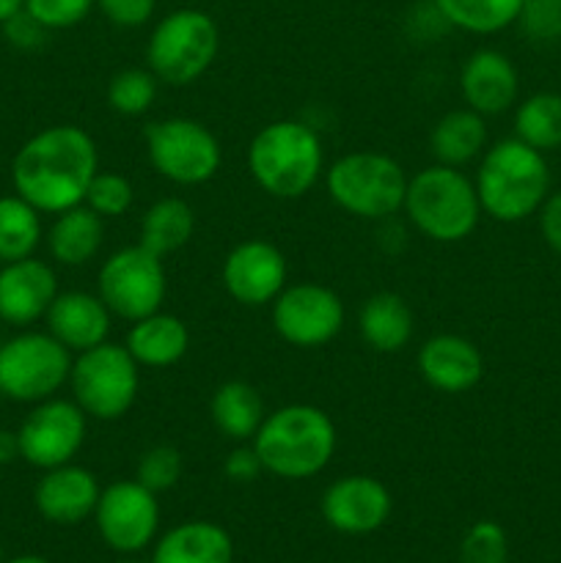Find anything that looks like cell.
I'll return each mask as SVG.
<instances>
[{"label":"cell","mask_w":561,"mask_h":563,"mask_svg":"<svg viewBox=\"0 0 561 563\" xmlns=\"http://www.w3.org/2000/svg\"><path fill=\"white\" fill-rule=\"evenodd\" d=\"M94 522L110 550L121 555L141 553L157 539L160 500L135 478H121L102 487Z\"/></svg>","instance_id":"14"},{"label":"cell","mask_w":561,"mask_h":563,"mask_svg":"<svg viewBox=\"0 0 561 563\" xmlns=\"http://www.w3.org/2000/svg\"><path fill=\"white\" fill-rule=\"evenodd\" d=\"M72 355L44 330H22L0 344V396L16 405H38L69 385Z\"/></svg>","instance_id":"9"},{"label":"cell","mask_w":561,"mask_h":563,"mask_svg":"<svg viewBox=\"0 0 561 563\" xmlns=\"http://www.w3.org/2000/svg\"><path fill=\"white\" fill-rule=\"evenodd\" d=\"M223 473L229 482L251 484L262 476L264 467H262V462H258L256 451H253L251 443H237V449H231L229 456H226Z\"/></svg>","instance_id":"41"},{"label":"cell","mask_w":561,"mask_h":563,"mask_svg":"<svg viewBox=\"0 0 561 563\" xmlns=\"http://www.w3.org/2000/svg\"><path fill=\"white\" fill-rule=\"evenodd\" d=\"M86 434L88 416L75 405V399L53 396L33 405V410L22 418L16 429L20 460L38 471L69 465L86 445Z\"/></svg>","instance_id":"13"},{"label":"cell","mask_w":561,"mask_h":563,"mask_svg":"<svg viewBox=\"0 0 561 563\" xmlns=\"http://www.w3.org/2000/svg\"><path fill=\"white\" fill-rule=\"evenodd\" d=\"M97 9L116 27H143L157 11V0H97Z\"/></svg>","instance_id":"38"},{"label":"cell","mask_w":561,"mask_h":563,"mask_svg":"<svg viewBox=\"0 0 561 563\" xmlns=\"http://www.w3.org/2000/svg\"><path fill=\"white\" fill-rule=\"evenodd\" d=\"M108 220L99 218L86 203L55 214L53 225L44 234L47 251L61 267H86L102 253L108 236Z\"/></svg>","instance_id":"23"},{"label":"cell","mask_w":561,"mask_h":563,"mask_svg":"<svg viewBox=\"0 0 561 563\" xmlns=\"http://www.w3.org/2000/svg\"><path fill=\"white\" fill-rule=\"evenodd\" d=\"M539 220V234H542L544 245L561 256V190H550L544 203L537 212Z\"/></svg>","instance_id":"42"},{"label":"cell","mask_w":561,"mask_h":563,"mask_svg":"<svg viewBox=\"0 0 561 563\" xmlns=\"http://www.w3.org/2000/svg\"><path fill=\"white\" fill-rule=\"evenodd\" d=\"M97 295L110 308L113 319L138 322L148 313L163 311L168 295V273L163 256L143 245H127L105 256L97 273Z\"/></svg>","instance_id":"11"},{"label":"cell","mask_w":561,"mask_h":563,"mask_svg":"<svg viewBox=\"0 0 561 563\" xmlns=\"http://www.w3.org/2000/svg\"><path fill=\"white\" fill-rule=\"evenodd\" d=\"M506 555H509L506 531L493 520L476 522L460 544L462 563H506Z\"/></svg>","instance_id":"35"},{"label":"cell","mask_w":561,"mask_h":563,"mask_svg":"<svg viewBox=\"0 0 561 563\" xmlns=\"http://www.w3.org/2000/svg\"><path fill=\"white\" fill-rule=\"evenodd\" d=\"M515 137L542 154L561 148V93L537 91L517 102Z\"/></svg>","instance_id":"31"},{"label":"cell","mask_w":561,"mask_h":563,"mask_svg":"<svg viewBox=\"0 0 561 563\" xmlns=\"http://www.w3.org/2000/svg\"><path fill=\"white\" fill-rule=\"evenodd\" d=\"M245 163L258 190L278 201H295L324 176L322 135L300 119L270 121L248 143Z\"/></svg>","instance_id":"3"},{"label":"cell","mask_w":561,"mask_h":563,"mask_svg":"<svg viewBox=\"0 0 561 563\" xmlns=\"http://www.w3.org/2000/svg\"><path fill=\"white\" fill-rule=\"evenodd\" d=\"M451 31L471 36H495L517 25L522 0H435Z\"/></svg>","instance_id":"29"},{"label":"cell","mask_w":561,"mask_h":563,"mask_svg":"<svg viewBox=\"0 0 561 563\" xmlns=\"http://www.w3.org/2000/svg\"><path fill=\"white\" fill-rule=\"evenodd\" d=\"M410 3H418V0H410Z\"/></svg>","instance_id":"48"},{"label":"cell","mask_w":561,"mask_h":563,"mask_svg":"<svg viewBox=\"0 0 561 563\" xmlns=\"http://www.w3.org/2000/svg\"><path fill=\"white\" fill-rule=\"evenodd\" d=\"M160 93V80L146 69V66H127V69L116 71L108 82V104L113 113L124 115V119H138L146 115L154 108Z\"/></svg>","instance_id":"32"},{"label":"cell","mask_w":561,"mask_h":563,"mask_svg":"<svg viewBox=\"0 0 561 563\" xmlns=\"http://www.w3.org/2000/svg\"><path fill=\"white\" fill-rule=\"evenodd\" d=\"M209 418L226 440L251 443L253 434L267 418V407H264L256 385L245 383V379H229V383L218 385L209 399Z\"/></svg>","instance_id":"27"},{"label":"cell","mask_w":561,"mask_h":563,"mask_svg":"<svg viewBox=\"0 0 561 563\" xmlns=\"http://www.w3.org/2000/svg\"><path fill=\"white\" fill-rule=\"evenodd\" d=\"M58 275L36 256L0 267V319L11 328H31L47 317L58 297Z\"/></svg>","instance_id":"18"},{"label":"cell","mask_w":561,"mask_h":563,"mask_svg":"<svg viewBox=\"0 0 561 563\" xmlns=\"http://www.w3.org/2000/svg\"><path fill=\"white\" fill-rule=\"evenodd\" d=\"M517 25L534 44L561 42V0H522Z\"/></svg>","instance_id":"36"},{"label":"cell","mask_w":561,"mask_h":563,"mask_svg":"<svg viewBox=\"0 0 561 563\" xmlns=\"http://www.w3.org/2000/svg\"><path fill=\"white\" fill-rule=\"evenodd\" d=\"M99 170L97 141L77 124L38 130L11 159V185L42 214H61L86 201Z\"/></svg>","instance_id":"1"},{"label":"cell","mask_w":561,"mask_h":563,"mask_svg":"<svg viewBox=\"0 0 561 563\" xmlns=\"http://www.w3.org/2000/svg\"><path fill=\"white\" fill-rule=\"evenodd\" d=\"M119 563H138V561H119Z\"/></svg>","instance_id":"47"},{"label":"cell","mask_w":561,"mask_h":563,"mask_svg":"<svg viewBox=\"0 0 561 563\" xmlns=\"http://www.w3.org/2000/svg\"><path fill=\"white\" fill-rule=\"evenodd\" d=\"M0 563H6L3 561V542H0Z\"/></svg>","instance_id":"46"},{"label":"cell","mask_w":561,"mask_h":563,"mask_svg":"<svg viewBox=\"0 0 561 563\" xmlns=\"http://www.w3.org/2000/svg\"><path fill=\"white\" fill-rule=\"evenodd\" d=\"M251 445L264 473L284 482H306L333 462L339 432L322 407L295 401L267 412Z\"/></svg>","instance_id":"2"},{"label":"cell","mask_w":561,"mask_h":563,"mask_svg":"<svg viewBox=\"0 0 561 563\" xmlns=\"http://www.w3.org/2000/svg\"><path fill=\"white\" fill-rule=\"evenodd\" d=\"M148 165L176 187H198L215 179L223 165V146L207 124L187 115L152 121L143 132Z\"/></svg>","instance_id":"10"},{"label":"cell","mask_w":561,"mask_h":563,"mask_svg":"<svg viewBox=\"0 0 561 563\" xmlns=\"http://www.w3.org/2000/svg\"><path fill=\"white\" fill-rule=\"evenodd\" d=\"M14 460H20V440H16V432L0 429V467L11 465Z\"/></svg>","instance_id":"43"},{"label":"cell","mask_w":561,"mask_h":563,"mask_svg":"<svg viewBox=\"0 0 561 563\" xmlns=\"http://www.w3.org/2000/svg\"><path fill=\"white\" fill-rule=\"evenodd\" d=\"M22 3H25V0H0V25H3L9 16H14L16 11L22 9Z\"/></svg>","instance_id":"44"},{"label":"cell","mask_w":561,"mask_h":563,"mask_svg":"<svg viewBox=\"0 0 561 563\" xmlns=\"http://www.w3.org/2000/svg\"><path fill=\"white\" fill-rule=\"evenodd\" d=\"M479 203L498 223H522L534 218L550 196V165L542 152L520 137H501L476 159Z\"/></svg>","instance_id":"4"},{"label":"cell","mask_w":561,"mask_h":563,"mask_svg":"<svg viewBox=\"0 0 561 563\" xmlns=\"http://www.w3.org/2000/svg\"><path fill=\"white\" fill-rule=\"evenodd\" d=\"M44 322H47V333L53 339H58L72 355H80V352L110 341L113 313L97 291L69 289L58 291Z\"/></svg>","instance_id":"21"},{"label":"cell","mask_w":561,"mask_h":563,"mask_svg":"<svg viewBox=\"0 0 561 563\" xmlns=\"http://www.w3.org/2000/svg\"><path fill=\"white\" fill-rule=\"evenodd\" d=\"M152 563H234V542L218 522L187 520L157 539Z\"/></svg>","instance_id":"25"},{"label":"cell","mask_w":561,"mask_h":563,"mask_svg":"<svg viewBox=\"0 0 561 563\" xmlns=\"http://www.w3.org/2000/svg\"><path fill=\"white\" fill-rule=\"evenodd\" d=\"M220 278L226 295L240 306H273L275 297L289 284V264L284 251L273 242L245 240L226 253Z\"/></svg>","instance_id":"15"},{"label":"cell","mask_w":561,"mask_h":563,"mask_svg":"<svg viewBox=\"0 0 561 563\" xmlns=\"http://www.w3.org/2000/svg\"><path fill=\"white\" fill-rule=\"evenodd\" d=\"M358 333L369 350L396 355L410 346L416 335V317L405 297L396 291H377L358 311Z\"/></svg>","instance_id":"24"},{"label":"cell","mask_w":561,"mask_h":563,"mask_svg":"<svg viewBox=\"0 0 561 563\" xmlns=\"http://www.w3.org/2000/svg\"><path fill=\"white\" fill-rule=\"evenodd\" d=\"M324 190L341 212L369 223L394 220L405 207L407 170L383 152H350L324 168Z\"/></svg>","instance_id":"6"},{"label":"cell","mask_w":561,"mask_h":563,"mask_svg":"<svg viewBox=\"0 0 561 563\" xmlns=\"http://www.w3.org/2000/svg\"><path fill=\"white\" fill-rule=\"evenodd\" d=\"M22 9L47 31H69L88 20V14L97 9V0H25Z\"/></svg>","instance_id":"37"},{"label":"cell","mask_w":561,"mask_h":563,"mask_svg":"<svg viewBox=\"0 0 561 563\" xmlns=\"http://www.w3.org/2000/svg\"><path fill=\"white\" fill-rule=\"evenodd\" d=\"M0 27H3L6 42L16 49L44 47V42H47V33H50L47 27H44L42 22L33 20L25 9H20L14 16H9V20H6Z\"/></svg>","instance_id":"39"},{"label":"cell","mask_w":561,"mask_h":563,"mask_svg":"<svg viewBox=\"0 0 561 563\" xmlns=\"http://www.w3.org/2000/svg\"><path fill=\"white\" fill-rule=\"evenodd\" d=\"M102 487L99 478L88 467L61 465L42 471V478L33 489L36 511L53 526H77V522L94 517Z\"/></svg>","instance_id":"20"},{"label":"cell","mask_w":561,"mask_h":563,"mask_svg":"<svg viewBox=\"0 0 561 563\" xmlns=\"http://www.w3.org/2000/svg\"><path fill=\"white\" fill-rule=\"evenodd\" d=\"M0 344H3V341H0Z\"/></svg>","instance_id":"49"},{"label":"cell","mask_w":561,"mask_h":563,"mask_svg":"<svg viewBox=\"0 0 561 563\" xmlns=\"http://www.w3.org/2000/svg\"><path fill=\"white\" fill-rule=\"evenodd\" d=\"M82 203L94 209L102 220L124 218L132 209V203H135V187H132V181L124 174L99 168L94 174L91 185H88L86 201Z\"/></svg>","instance_id":"33"},{"label":"cell","mask_w":561,"mask_h":563,"mask_svg":"<svg viewBox=\"0 0 561 563\" xmlns=\"http://www.w3.org/2000/svg\"><path fill=\"white\" fill-rule=\"evenodd\" d=\"M270 308L275 333L297 350H319L330 344L346 322L344 300L330 286L314 280L286 284Z\"/></svg>","instance_id":"12"},{"label":"cell","mask_w":561,"mask_h":563,"mask_svg":"<svg viewBox=\"0 0 561 563\" xmlns=\"http://www.w3.org/2000/svg\"><path fill=\"white\" fill-rule=\"evenodd\" d=\"M413 5H416V9L410 11V20H407L413 38H418V42H440V36L451 31V25L446 22V16L440 14L435 0H418V3Z\"/></svg>","instance_id":"40"},{"label":"cell","mask_w":561,"mask_h":563,"mask_svg":"<svg viewBox=\"0 0 561 563\" xmlns=\"http://www.w3.org/2000/svg\"><path fill=\"white\" fill-rule=\"evenodd\" d=\"M460 97L465 108L476 110L484 119L509 113L520 97V71L515 60L495 47H479L462 60Z\"/></svg>","instance_id":"17"},{"label":"cell","mask_w":561,"mask_h":563,"mask_svg":"<svg viewBox=\"0 0 561 563\" xmlns=\"http://www.w3.org/2000/svg\"><path fill=\"white\" fill-rule=\"evenodd\" d=\"M182 471H185V462H182L179 449L168 443L152 445L141 454L135 465V482H141L143 487L152 489L154 495L168 493L179 484Z\"/></svg>","instance_id":"34"},{"label":"cell","mask_w":561,"mask_h":563,"mask_svg":"<svg viewBox=\"0 0 561 563\" xmlns=\"http://www.w3.org/2000/svg\"><path fill=\"white\" fill-rule=\"evenodd\" d=\"M6 563H53V561H47L44 559V555H16V559H11V561H6Z\"/></svg>","instance_id":"45"},{"label":"cell","mask_w":561,"mask_h":563,"mask_svg":"<svg viewBox=\"0 0 561 563\" xmlns=\"http://www.w3.org/2000/svg\"><path fill=\"white\" fill-rule=\"evenodd\" d=\"M487 146V119L471 108L449 110L435 121L429 132V152L435 163L451 165V168H465L476 163Z\"/></svg>","instance_id":"26"},{"label":"cell","mask_w":561,"mask_h":563,"mask_svg":"<svg viewBox=\"0 0 561 563\" xmlns=\"http://www.w3.org/2000/svg\"><path fill=\"white\" fill-rule=\"evenodd\" d=\"M69 390L75 405L91 421H121L135 407L141 390V366L124 344L105 341L72 361Z\"/></svg>","instance_id":"8"},{"label":"cell","mask_w":561,"mask_h":563,"mask_svg":"<svg viewBox=\"0 0 561 563\" xmlns=\"http://www.w3.org/2000/svg\"><path fill=\"white\" fill-rule=\"evenodd\" d=\"M319 509L333 531L346 537H366L388 522L394 498L380 478L355 473V476L336 478L322 493Z\"/></svg>","instance_id":"16"},{"label":"cell","mask_w":561,"mask_h":563,"mask_svg":"<svg viewBox=\"0 0 561 563\" xmlns=\"http://www.w3.org/2000/svg\"><path fill=\"white\" fill-rule=\"evenodd\" d=\"M44 240L42 212L14 196H0V264L33 256Z\"/></svg>","instance_id":"30"},{"label":"cell","mask_w":561,"mask_h":563,"mask_svg":"<svg viewBox=\"0 0 561 563\" xmlns=\"http://www.w3.org/2000/svg\"><path fill=\"white\" fill-rule=\"evenodd\" d=\"M193 234H196V209L179 196L157 198L138 223V245L163 258L182 251Z\"/></svg>","instance_id":"28"},{"label":"cell","mask_w":561,"mask_h":563,"mask_svg":"<svg viewBox=\"0 0 561 563\" xmlns=\"http://www.w3.org/2000/svg\"><path fill=\"white\" fill-rule=\"evenodd\" d=\"M402 214L427 240L454 245L479 229L484 212L476 185L465 170L432 163L407 179Z\"/></svg>","instance_id":"5"},{"label":"cell","mask_w":561,"mask_h":563,"mask_svg":"<svg viewBox=\"0 0 561 563\" xmlns=\"http://www.w3.org/2000/svg\"><path fill=\"white\" fill-rule=\"evenodd\" d=\"M220 49V31L201 9H174L154 22L146 42V69L170 88L193 86L209 71Z\"/></svg>","instance_id":"7"},{"label":"cell","mask_w":561,"mask_h":563,"mask_svg":"<svg viewBox=\"0 0 561 563\" xmlns=\"http://www.w3.org/2000/svg\"><path fill=\"white\" fill-rule=\"evenodd\" d=\"M124 346L141 368H170L190 352V328L176 313H148L130 324Z\"/></svg>","instance_id":"22"},{"label":"cell","mask_w":561,"mask_h":563,"mask_svg":"<svg viewBox=\"0 0 561 563\" xmlns=\"http://www.w3.org/2000/svg\"><path fill=\"white\" fill-rule=\"evenodd\" d=\"M418 374L432 390L460 396L476 388L484 377V355L471 339L457 333L429 335L416 355Z\"/></svg>","instance_id":"19"}]
</instances>
